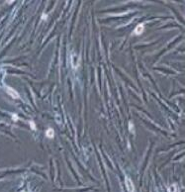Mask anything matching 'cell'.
I'll list each match as a JSON object with an SVG mask.
<instances>
[{"mask_svg": "<svg viewBox=\"0 0 185 192\" xmlns=\"http://www.w3.org/2000/svg\"><path fill=\"white\" fill-rule=\"evenodd\" d=\"M143 31V25H139V26L136 28V30H135V33H136L137 35H140Z\"/></svg>", "mask_w": 185, "mask_h": 192, "instance_id": "cell-3", "label": "cell"}, {"mask_svg": "<svg viewBox=\"0 0 185 192\" xmlns=\"http://www.w3.org/2000/svg\"><path fill=\"white\" fill-rule=\"evenodd\" d=\"M175 191H176V187H175L174 185L170 186V188H169V192H175Z\"/></svg>", "mask_w": 185, "mask_h": 192, "instance_id": "cell-5", "label": "cell"}, {"mask_svg": "<svg viewBox=\"0 0 185 192\" xmlns=\"http://www.w3.org/2000/svg\"><path fill=\"white\" fill-rule=\"evenodd\" d=\"M7 92H8V94H9L11 97H13V98H19V94L16 92L13 88H11V87H7Z\"/></svg>", "mask_w": 185, "mask_h": 192, "instance_id": "cell-2", "label": "cell"}, {"mask_svg": "<svg viewBox=\"0 0 185 192\" xmlns=\"http://www.w3.org/2000/svg\"><path fill=\"white\" fill-rule=\"evenodd\" d=\"M126 184H127V189H128V191L129 192H134L135 191V187H134V184H133V182H132V180L130 179V178H126Z\"/></svg>", "mask_w": 185, "mask_h": 192, "instance_id": "cell-1", "label": "cell"}, {"mask_svg": "<svg viewBox=\"0 0 185 192\" xmlns=\"http://www.w3.org/2000/svg\"><path fill=\"white\" fill-rule=\"evenodd\" d=\"M54 132L53 129H49L47 131V137H49L50 139H52L54 137Z\"/></svg>", "mask_w": 185, "mask_h": 192, "instance_id": "cell-4", "label": "cell"}]
</instances>
